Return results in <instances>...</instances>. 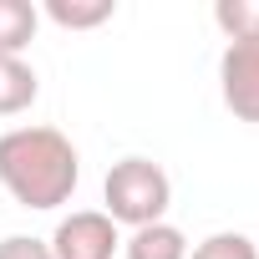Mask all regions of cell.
<instances>
[{
    "label": "cell",
    "mask_w": 259,
    "mask_h": 259,
    "mask_svg": "<svg viewBox=\"0 0 259 259\" xmlns=\"http://www.w3.org/2000/svg\"><path fill=\"white\" fill-rule=\"evenodd\" d=\"M81 183V158L61 127H11L0 133V188H6L21 208L51 213L71 203Z\"/></svg>",
    "instance_id": "6da1fadb"
},
{
    "label": "cell",
    "mask_w": 259,
    "mask_h": 259,
    "mask_svg": "<svg viewBox=\"0 0 259 259\" xmlns=\"http://www.w3.org/2000/svg\"><path fill=\"white\" fill-rule=\"evenodd\" d=\"M102 213L117 224V229H148V224H163L168 203H173V178L163 173V163L153 158H122L107 168L102 178Z\"/></svg>",
    "instance_id": "7a4b0ae2"
},
{
    "label": "cell",
    "mask_w": 259,
    "mask_h": 259,
    "mask_svg": "<svg viewBox=\"0 0 259 259\" xmlns=\"http://www.w3.org/2000/svg\"><path fill=\"white\" fill-rule=\"evenodd\" d=\"M46 244H51V259H117L122 229L102 208H81V213H66Z\"/></svg>",
    "instance_id": "3957f363"
},
{
    "label": "cell",
    "mask_w": 259,
    "mask_h": 259,
    "mask_svg": "<svg viewBox=\"0 0 259 259\" xmlns=\"http://www.w3.org/2000/svg\"><path fill=\"white\" fill-rule=\"evenodd\" d=\"M219 92L239 122H259V36L229 41L219 56Z\"/></svg>",
    "instance_id": "277c9868"
},
{
    "label": "cell",
    "mask_w": 259,
    "mask_h": 259,
    "mask_svg": "<svg viewBox=\"0 0 259 259\" xmlns=\"http://www.w3.org/2000/svg\"><path fill=\"white\" fill-rule=\"evenodd\" d=\"M122 254L127 259H188V234L178 224H148V229H133L122 239Z\"/></svg>",
    "instance_id": "5b68a950"
},
{
    "label": "cell",
    "mask_w": 259,
    "mask_h": 259,
    "mask_svg": "<svg viewBox=\"0 0 259 259\" xmlns=\"http://www.w3.org/2000/svg\"><path fill=\"white\" fill-rule=\"evenodd\" d=\"M41 97V76L26 56H0V117H21Z\"/></svg>",
    "instance_id": "8992f818"
},
{
    "label": "cell",
    "mask_w": 259,
    "mask_h": 259,
    "mask_svg": "<svg viewBox=\"0 0 259 259\" xmlns=\"http://www.w3.org/2000/svg\"><path fill=\"white\" fill-rule=\"evenodd\" d=\"M36 26H41V11L31 0H0V56H21L36 41Z\"/></svg>",
    "instance_id": "52a82bcc"
},
{
    "label": "cell",
    "mask_w": 259,
    "mask_h": 259,
    "mask_svg": "<svg viewBox=\"0 0 259 259\" xmlns=\"http://www.w3.org/2000/svg\"><path fill=\"white\" fill-rule=\"evenodd\" d=\"M46 16L61 31H97L117 16V0H46Z\"/></svg>",
    "instance_id": "ba28073f"
},
{
    "label": "cell",
    "mask_w": 259,
    "mask_h": 259,
    "mask_svg": "<svg viewBox=\"0 0 259 259\" xmlns=\"http://www.w3.org/2000/svg\"><path fill=\"white\" fill-rule=\"evenodd\" d=\"M188 259H259V244L249 234H239V229H219L203 244H193Z\"/></svg>",
    "instance_id": "9c48e42d"
},
{
    "label": "cell",
    "mask_w": 259,
    "mask_h": 259,
    "mask_svg": "<svg viewBox=\"0 0 259 259\" xmlns=\"http://www.w3.org/2000/svg\"><path fill=\"white\" fill-rule=\"evenodd\" d=\"M213 26L229 41L259 36V0H219V6H213Z\"/></svg>",
    "instance_id": "30bf717a"
},
{
    "label": "cell",
    "mask_w": 259,
    "mask_h": 259,
    "mask_svg": "<svg viewBox=\"0 0 259 259\" xmlns=\"http://www.w3.org/2000/svg\"><path fill=\"white\" fill-rule=\"evenodd\" d=\"M0 259H51V244L31 239V234H6L0 239Z\"/></svg>",
    "instance_id": "8fae6325"
}]
</instances>
